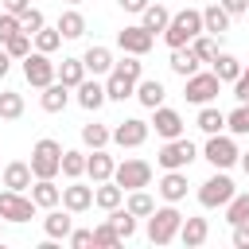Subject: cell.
<instances>
[{
	"label": "cell",
	"instance_id": "6da1fadb",
	"mask_svg": "<svg viewBox=\"0 0 249 249\" xmlns=\"http://www.w3.org/2000/svg\"><path fill=\"white\" fill-rule=\"evenodd\" d=\"M179 226H183V214H179V202H163L148 214V241L152 245H171L179 237Z\"/></svg>",
	"mask_w": 249,
	"mask_h": 249
},
{
	"label": "cell",
	"instance_id": "7a4b0ae2",
	"mask_svg": "<svg viewBox=\"0 0 249 249\" xmlns=\"http://www.w3.org/2000/svg\"><path fill=\"white\" fill-rule=\"evenodd\" d=\"M198 31H202V8H183V12H171L163 27V43L175 51V47H187Z\"/></svg>",
	"mask_w": 249,
	"mask_h": 249
},
{
	"label": "cell",
	"instance_id": "3957f363",
	"mask_svg": "<svg viewBox=\"0 0 249 249\" xmlns=\"http://www.w3.org/2000/svg\"><path fill=\"white\" fill-rule=\"evenodd\" d=\"M198 156H202L210 167H218V171H230V167L237 163L241 148H237V136H230V132H214V136H206V144L198 148Z\"/></svg>",
	"mask_w": 249,
	"mask_h": 249
},
{
	"label": "cell",
	"instance_id": "277c9868",
	"mask_svg": "<svg viewBox=\"0 0 249 249\" xmlns=\"http://www.w3.org/2000/svg\"><path fill=\"white\" fill-rule=\"evenodd\" d=\"M195 160H198V144H195V140H187V136L163 140V148L156 152V163H160L163 171H187Z\"/></svg>",
	"mask_w": 249,
	"mask_h": 249
},
{
	"label": "cell",
	"instance_id": "5b68a950",
	"mask_svg": "<svg viewBox=\"0 0 249 249\" xmlns=\"http://www.w3.org/2000/svg\"><path fill=\"white\" fill-rule=\"evenodd\" d=\"M27 163H31V175H35V179H54V175H58V163H62V144H58L54 136L35 140Z\"/></svg>",
	"mask_w": 249,
	"mask_h": 249
},
{
	"label": "cell",
	"instance_id": "8992f818",
	"mask_svg": "<svg viewBox=\"0 0 249 249\" xmlns=\"http://www.w3.org/2000/svg\"><path fill=\"white\" fill-rule=\"evenodd\" d=\"M233 191H237V183L230 179V171H218L214 167V175L206 183H198V206L202 210H222L233 198Z\"/></svg>",
	"mask_w": 249,
	"mask_h": 249
},
{
	"label": "cell",
	"instance_id": "52a82bcc",
	"mask_svg": "<svg viewBox=\"0 0 249 249\" xmlns=\"http://www.w3.org/2000/svg\"><path fill=\"white\" fill-rule=\"evenodd\" d=\"M113 183L121 191H140V187H152V163L140 160V156H128L113 167Z\"/></svg>",
	"mask_w": 249,
	"mask_h": 249
},
{
	"label": "cell",
	"instance_id": "ba28073f",
	"mask_svg": "<svg viewBox=\"0 0 249 249\" xmlns=\"http://www.w3.org/2000/svg\"><path fill=\"white\" fill-rule=\"evenodd\" d=\"M218 93H222V82L214 70H195L191 78H183V97L191 105H210Z\"/></svg>",
	"mask_w": 249,
	"mask_h": 249
},
{
	"label": "cell",
	"instance_id": "9c48e42d",
	"mask_svg": "<svg viewBox=\"0 0 249 249\" xmlns=\"http://www.w3.org/2000/svg\"><path fill=\"white\" fill-rule=\"evenodd\" d=\"M35 202H31V195L27 191H0V218L4 222H16V226H23V222H31L35 218Z\"/></svg>",
	"mask_w": 249,
	"mask_h": 249
},
{
	"label": "cell",
	"instance_id": "30bf717a",
	"mask_svg": "<svg viewBox=\"0 0 249 249\" xmlns=\"http://www.w3.org/2000/svg\"><path fill=\"white\" fill-rule=\"evenodd\" d=\"M148 128H152L160 140L187 136V121H183V113H179V109H171V105H156V109H152V121H148Z\"/></svg>",
	"mask_w": 249,
	"mask_h": 249
},
{
	"label": "cell",
	"instance_id": "8fae6325",
	"mask_svg": "<svg viewBox=\"0 0 249 249\" xmlns=\"http://www.w3.org/2000/svg\"><path fill=\"white\" fill-rule=\"evenodd\" d=\"M148 132H152V128H148L144 117H124V121H117L109 144H117V148H140V144L148 140Z\"/></svg>",
	"mask_w": 249,
	"mask_h": 249
},
{
	"label": "cell",
	"instance_id": "7c38bea8",
	"mask_svg": "<svg viewBox=\"0 0 249 249\" xmlns=\"http://www.w3.org/2000/svg\"><path fill=\"white\" fill-rule=\"evenodd\" d=\"M23 78H27V86H35V89L51 86V82H54V62H51V54H43V51L31 47V54L23 58Z\"/></svg>",
	"mask_w": 249,
	"mask_h": 249
},
{
	"label": "cell",
	"instance_id": "4fadbf2b",
	"mask_svg": "<svg viewBox=\"0 0 249 249\" xmlns=\"http://www.w3.org/2000/svg\"><path fill=\"white\" fill-rule=\"evenodd\" d=\"M117 47H121L124 54H140V58H144V54L156 47V35H152V31H144L140 23H128V27H121V31H117Z\"/></svg>",
	"mask_w": 249,
	"mask_h": 249
},
{
	"label": "cell",
	"instance_id": "5bb4252c",
	"mask_svg": "<svg viewBox=\"0 0 249 249\" xmlns=\"http://www.w3.org/2000/svg\"><path fill=\"white\" fill-rule=\"evenodd\" d=\"M74 101H78L86 113H97V109L109 101V97H105V82H97V78H89V74H86V78L74 86Z\"/></svg>",
	"mask_w": 249,
	"mask_h": 249
},
{
	"label": "cell",
	"instance_id": "9a60e30c",
	"mask_svg": "<svg viewBox=\"0 0 249 249\" xmlns=\"http://www.w3.org/2000/svg\"><path fill=\"white\" fill-rule=\"evenodd\" d=\"M62 206H66L70 214L89 210V206H93V187H89V183H82V179H70V183L62 187Z\"/></svg>",
	"mask_w": 249,
	"mask_h": 249
},
{
	"label": "cell",
	"instance_id": "2e32d148",
	"mask_svg": "<svg viewBox=\"0 0 249 249\" xmlns=\"http://www.w3.org/2000/svg\"><path fill=\"white\" fill-rule=\"evenodd\" d=\"M187 171H163L160 175V183H156V191H160V198L163 202H183L187 198Z\"/></svg>",
	"mask_w": 249,
	"mask_h": 249
},
{
	"label": "cell",
	"instance_id": "e0dca14e",
	"mask_svg": "<svg viewBox=\"0 0 249 249\" xmlns=\"http://www.w3.org/2000/svg\"><path fill=\"white\" fill-rule=\"evenodd\" d=\"M27 195H31V202H35L39 210H51V206L62 202V187H58L54 179H31Z\"/></svg>",
	"mask_w": 249,
	"mask_h": 249
},
{
	"label": "cell",
	"instance_id": "ac0fdd59",
	"mask_svg": "<svg viewBox=\"0 0 249 249\" xmlns=\"http://www.w3.org/2000/svg\"><path fill=\"white\" fill-rule=\"evenodd\" d=\"M113 167H117V160H113L105 148H93V152L86 156V175H89V183H105V179H113Z\"/></svg>",
	"mask_w": 249,
	"mask_h": 249
},
{
	"label": "cell",
	"instance_id": "d6986e66",
	"mask_svg": "<svg viewBox=\"0 0 249 249\" xmlns=\"http://www.w3.org/2000/svg\"><path fill=\"white\" fill-rule=\"evenodd\" d=\"M0 179H4L8 191H27L35 175H31V163H27V160H12V163L0 167Z\"/></svg>",
	"mask_w": 249,
	"mask_h": 249
},
{
	"label": "cell",
	"instance_id": "ffe728a7",
	"mask_svg": "<svg viewBox=\"0 0 249 249\" xmlns=\"http://www.w3.org/2000/svg\"><path fill=\"white\" fill-rule=\"evenodd\" d=\"M82 62H86V74H93V78H101V74H109L113 70V51L109 47H101V43H93V47H86V54H82Z\"/></svg>",
	"mask_w": 249,
	"mask_h": 249
},
{
	"label": "cell",
	"instance_id": "44dd1931",
	"mask_svg": "<svg viewBox=\"0 0 249 249\" xmlns=\"http://www.w3.org/2000/svg\"><path fill=\"white\" fill-rule=\"evenodd\" d=\"M70 230H74L70 210H66V206H62V210H58V206H51V210H47V218H43V233H47V237H54V241H66V233H70Z\"/></svg>",
	"mask_w": 249,
	"mask_h": 249
},
{
	"label": "cell",
	"instance_id": "7402d4cb",
	"mask_svg": "<svg viewBox=\"0 0 249 249\" xmlns=\"http://www.w3.org/2000/svg\"><path fill=\"white\" fill-rule=\"evenodd\" d=\"M132 97H136V101H140V105H144V109L152 113L156 105H163L167 89H163V82H160V78H140V82H136V93H132Z\"/></svg>",
	"mask_w": 249,
	"mask_h": 249
},
{
	"label": "cell",
	"instance_id": "603a6c76",
	"mask_svg": "<svg viewBox=\"0 0 249 249\" xmlns=\"http://www.w3.org/2000/svg\"><path fill=\"white\" fill-rule=\"evenodd\" d=\"M39 105H43L47 113H62V109L70 105V86H62V82L54 78L51 86H43V89H39Z\"/></svg>",
	"mask_w": 249,
	"mask_h": 249
},
{
	"label": "cell",
	"instance_id": "cb8c5ba5",
	"mask_svg": "<svg viewBox=\"0 0 249 249\" xmlns=\"http://www.w3.org/2000/svg\"><path fill=\"white\" fill-rule=\"evenodd\" d=\"M206 237H210V222H206V218H183V226H179V241H183L187 249L206 245Z\"/></svg>",
	"mask_w": 249,
	"mask_h": 249
},
{
	"label": "cell",
	"instance_id": "d4e9b609",
	"mask_svg": "<svg viewBox=\"0 0 249 249\" xmlns=\"http://www.w3.org/2000/svg\"><path fill=\"white\" fill-rule=\"evenodd\" d=\"M230 19H233V16H230V12H226L218 0L202 8V31H210V35H218V39L230 31Z\"/></svg>",
	"mask_w": 249,
	"mask_h": 249
},
{
	"label": "cell",
	"instance_id": "484cf974",
	"mask_svg": "<svg viewBox=\"0 0 249 249\" xmlns=\"http://www.w3.org/2000/svg\"><path fill=\"white\" fill-rule=\"evenodd\" d=\"M132 93H136V82L128 74H121V70H109L105 74V97L109 101H128Z\"/></svg>",
	"mask_w": 249,
	"mask_h": 249
},
{
	"label": "cell",
	"instance_id": "4316f807",
	"mask_svg": "<svg viewBox=\"0 0 249 249\" xmlns=\"http://www.w3.org/2000/svg\"><path fill=\"white\" fill-rule=\"evenodd\" d=\"M195 124H198V132L202 136H214V132H226V113L210 101V105H198V117H195Z\"/></svg>",
	"mask_w": 249,
	"mask_h": 249
},
{
	"label": "cell",
	"instance_id": "83f0119b",
	"mask_svg": "<svg viewBox=\"0 0 249 249\" xmlns=\"http://www.w3.org/2000/svg\"><path fill=\"white\" fill-rule=\"evenodd\" d=\"M167 19H171V12H167L160 0H156V4H148V8L140 12V27H144V31H152V35H163Z\"/></svg>",
	"mask_w": 249,
	"mask_h": 249
},
{
	"label": "cell",
	"instance_id": "f1b7e54d",
	"mask_svg": "<svg viewBox=\"0 0 249 249\" xmlns=\"http://www.w3.org/2000/svg\"><path fill=\"white\" fill-rule=\"evenodd\" d=\"M54 27H58V35H62V39H82V35H86V16H82L78 8H66V12L58 16V23H54Z\"/></svg>",
	"mask_w": 249,
	"mask_h": 249
},
{
	"label": "cell",
	"instance_id": "f546056e",
	"mask_svg": "<svg viewBox=\"0 0 249 249\" xmlns=\"http://www.w3.org/2000/svg\"><path fill=\"white\" fill-rule=\"evenodd\" d=\"M124 202V191L113 183V179H105V183H93V206H101V210H113V206H121Z\"/></svg>",
	"mask_w": 249,
	"mask_h": 249
},
{
	"label": "cell",
	"instance_id": "4dcf8cb0",
	"mask_svg": "<svg viewBox=\"0 0 249 249\" xmlns=\"http://www.w3.org/2000/svg\"><path fill=\"white\" fill-rule=\"evenodd\" d=\"M167 66H171V74H179V78H191V74H195V70H198L202 62L195 58V51H191V47H175V51H171V62H167Z\"/></svg>",
	"mask_w": 249,
	"mask_h": 249
},
{
	"label": "cell",
	"instance_id": "1f68e13d",
	"mask_svg": "<svg viewBox=\"0 0 249 249\" xmlns=\"http://www.w3.org/2000/svg\"><path fill=\"white\" fill-rule=\"evenodd\" d=\"M210 70L218 74V82H233V78L241 74V58H233L230 51H218V54L210 58Z\"/></svg>",
	"mask_w": 249,
	"mask_h": 249
},
{
	"label": "cell",
	"instance_id": "d6a6232c",
	"mask_svg": "<svg viewBox=\"0 0 249 249\" xmlns=\"http://www.w3.org/2000/svg\"><path fill=\"white\" fill-rule=\"evenodd\" d=\"M54 78L74 89V86L86 78V62H82V58H62V62H54Z\"/></svg>",
	"mask_w": 249,
	"mask_h": 249
},
{
	"label": "cell",
	"instance_id": "836d02e7",
	"mask_svg": "<svg viewBox=\"0 0 249 249\" xmlns=\"http://www.w3.org/2000/svg\"><path fill=\"white\" fill-rule=\"evenodd\" d=\"M124 210L136 214V218H148V214L156 210V198L148 195V187H140V191H124Z\"/></svg>",
	"mask_w": 249,
	"mask_h": 249
},
{
	"label": "cell",
	"instance_id": "e575fe53",
	"mask_svg": "<svg viewBox=\"0 0 249 249\" xmlns=\"http://www.w3.org/2000/svg\"><path fill=\"white\" fill-rule=\"evenodd\" d=\"M58 175H66V179H82V175H86V152H78V148H62Z\"/></svg>",
	"mask_w": 249,
	"mask_h": 249
},
{
	"label": "cell",
	"instance_id": "d590c367",
	"mask_svg": "<svg viewBox=\"0 0 249 249\" xmlns=\"http://www.w3.org/2000/svg\"><path fill=\"white\" fill-rule=\"evenodd\" d=\"M109 214V222H113V230L121 233V241H128V237H136V214H128L124 210V202L121 206H113V210H105Z\"/></svg>",
	"mask_w": 249,
	"mask_h": 249
},
{
	"label": "cell",
	"instance_id": "8d00e7d4",
	"mask_svg": "<svg viewBox=\"0 0 249 249\" xmlns=\"http://www.w3.org/2000/svg\"><path fill=\"white\" fill-rule=\"evenodd\" d=\"M19 117H23V93L0 89V121H19Z\"/></svg>",
	"mask_w": 249,
	"mask_h": 249
},
{
	"label": "cell",
	"instance_id": "74e56055",
	"mask_svg": "<svg viewBox=\"0 0 249 249\" xmlns=\"http://www.w3.org/2000/svg\"><path fill=\"white\" fill-rule=\"evenodd\" d=\"M222 210H226V222H230V226L249 222V191H233V198H230Z\"/></svg>",
	"mask_w": 249,
	"mask_h": 249
},
{
	"label": "cell",
	"instance_id": "f35d334b",
	"mask_svg": "<svg viewBox=\"0 0 249 249\" xmlns=\"http://www.w3.org/2000/svg\"><path fill=\"white\" fill-rule=\"evenodd\" d=\"M226 132L230 136H249V101H237V109L226 113Z\"/></svg>",
	"mask_w": 249,
	"mask_h": 249
},
{
	"label": "cell",
	"instance_id": "ab89813d",
	"mask_svg": "<svg viewBox=\"0 0 249 249\" xmlns=\"http://www.w3.org/2000/svg\"><path fill=\"white\" fill-rule=\"evenodd\" d=\"M31 47H35V51H43V54H54V51L62 47V35H58V27H47V23H43V27L31 35Z\"/></svg>",
	"mask_w": 249,
	"mask_h": 249
},
{
	"label": "cell",
	"instance_id": "60d3db41",
	"mask_svg": "<svg viewBox=\"0 0 249 249\" xmlns=\"http://www.w3.org/2000/svg\"><path fill=\"white\" fill-rule=\"evenodd\" d=\"M187 47L195 51V58H198V62H210V58L218 54V35H210V31H198V35H195Z\"/></svg>",
	"mask_w": 249,
	"mask_h": 249
},
{
	"label": "cell",
	"instance_id": "b9f144b4",
	"mask_svg": "<svg viewBox=\"0 0 249 249\" xmlns=\"http://www.w3.org/2000/svg\"><path fill=\"white\" fill-rule=\"evenodd\" d=\"M109 136H113V128L109 124H97V121H89V124H82V144L93 152V148H105L109 144Z\"/></svg>",
	"mask_w": 249,
	"mask_h": 249
},
{
	"label": "cell",
	"instance_id": "7bdbcfd3",
	"mask_svg": "<svg viewBox=\"0 0 249 249\" xmlns=\"http://www.w3.org/2000/svg\"><path fill=\"white\" fill-rule=\"evenodd\" d=\"M0 47L12 54V62H23V58L31 54V35H27V31H16V35H12V39H4Z\"/></svg>",
	"mask_w": 249,
	"mask_h": 249
},
{
	"label": "cell",
	"instance_id": "ee69618b",
	"mask_svg": "<svg viewBox=\"0 0 249 249\" xmlns=\"http://www.w3.org/2000/svg\"><path fill=\"white\" fill-rule=\"evenodd\" d=\"M121 245V233L113 230V222L105 218V222H97L93 226V249H117Z\"/></svg>",
	"mask_w": 249,
	"mask_h": 249
},
{
	"label": "cell",
	"instance_id": "f6af8a7d",
	"mask_svg": "<svg viewBox=\"0 0 249 249\" xmlns=\"http://www.w3.org/2000/svg\"><path fill=\"white\" fill-rule=\"evenodd\" d=\"M43 23H47V16H43L39 8H23V12H19V31H27V35H35V31H39Z\"/></svg>",
	"mask_w": 249,
	"mask_h": 249
},
{
	"label": "cell",
	"instance_id": "bcb514c9",
	"mask_svg": "<svg viewBox=\"0 0 249 249\" xmlns=\"http://www.w3.org/2000/svg\"><path fill=\"white\" fill-rule=\"evenodd\" d=\"M113 70H121V74H128L132 82H140V78H144V62H140V54H124L121 62H113Z\"/></svg>",
	"mask_w": 249,
	"mask_h": 249
},
{
	"label": "cell",
	"instance_id": "7dc6e473",
	"mask_svg": "<svg viewBox=\"0 0 249 249\" xmlns=\"http://www.w3.org/2000/svg\"><path fill=\"white\" fill-rule=\"evenodd\" d=\"M66 241H70V249H89L93 245V230H70Z\"/></svg>",
	"mask_w": 249,
	"mask_h": 249
},
{
	"label": "cell",
	"instance_id": "c3c4849f",
	"mask_svg": "<svg viewBox=\"0 0 249 249\" xmlns=\"http://www.w3.org/2000/svg\"><path fill=\"white\" fill-rule=\"evenodd\" d=\"M19 31V16H12V12H0V43L4 39H12Z\"/></svg>",
	"mask_w": 249,
	"mask_h": 249
},
{
	"label": "cell",
	"instance_id": "681fc988",
	"mask_svg": "<svg viewBox=\"0 0 249 249\" xmlns=\"http://www.w3.org/2000/svg\"><path fill=\"white\" fill-rule=\"evenodd\" d=\"M230 86H233V97H237V101H249V66H241V74H237Z\"/></svg>",
	"mask_w": 249,
	"mask_h": 249
},
{
	"label": "cell",
	"instance_id": "f907efd6",
	"mask_svg": "<svg viewBox=\"0 0 249 249\" xmlns=\"http://www.w3.org/2000/svg\"><path fill=\"white\" fill-rule=\"evenodd\" d=\"M233 249H249V222L233 226Z\"/></svg>",
	"mask_w": 249,
	"mask_h": 249
},
{
	"label": "cell",
	"instance_id": "816d5d0a",
	"mask_svg": "<svg viewBox=\"0 0 249 249\" xmlns=\"http://www.w3.org/2000/svg\"><path fill=\"white\" fill-rule=\"evenodd\" d=\"M230 16H249V0H218Z\"/></svg>",
	"mask_w": 249,
	"mask_h": 249
},
{
	"label": "cell",
	"instance_id": "f5cc1de1",
	"mask_svg": "<svg viewBox=\"0 0 249 249\" xmlns=\"http://www.w3.org/2000/svg\"><path fill=\"white\" fill-rule=\"evenodd\" d=\"M117 4H121V12H132V16H140V12H144L152 0H117Z\"/></svg>",
	"mask_w": 249,
	"mask_h": 249
},
{
	"label": "cell",
	"instance_id": "db71d44e",
	"mask_svg": "<svg viewBox=\"0 0 249 249\" xmlns=\"http://www.w3.org/2000/svg\"><path fill=\"white\" fill-rule=\"evenodd\" d=\"M4 4V12H12V16H19L23 8H31V0H0Z\"/></svg>",
	"mask_w": 249,
	"mask_h": 249
},
{
	"label": "cell",
	"instance_id": "11a10c76",
	"mask_svg": "<svg viewBox=\"0 0 249 249\" xmlns=\"http://www.w3.org/2000/svg\"><path fill=\"white\" fill-rule=\"evenodd\" d=\"M8 70H12V54H8V51H4V47H0V78H4V74H8Z\"/></svg>",
	"mask_w": 249,
	"mask_h": 249
},
{
	"label": "cell",
	"instance_id": "9f6ffc18",
	"mask_svg": "<svg viewBox=\"0 0 249 249\" xmlns=\"http://www.w3.org/2000/svg\"><path fill=\"white\" fill-rule=\"evenodd\" d=\"M237 167H241V171L249 175V152H241V156H237Z\"/></svg>",
	"mask_w": 249,
	"mask_h": 249
},
{
	"label": "cell",
	"instance_id": "6f0895ef",
	"mask_svg": "<svg viewBox=\"0 0 249 249\" xmlns=\"http://www.w3.org/2000/svg\"><path fill=\"white\" fill-rule=\"evenodd\" d=\"M66 4H70V8H78V4H82V0H66Z\"/></svg>",
	"mask_w": 249,
	"mask_h": 249
},
{
	"label": "cell",
	"instance_id": "680465c9",
	"mask_svg": "<svg viewBox=\"0 0 249 249\" xmlns=\"http://www.w3.org/2000/svg\"><path fill=\"white\" fill-rule=\"evenodd\" d=\"M0 237H4V218H0Z\"/></svg>",
	"mask_w": 249,
	"mask_h": 249
}]
</instances>
